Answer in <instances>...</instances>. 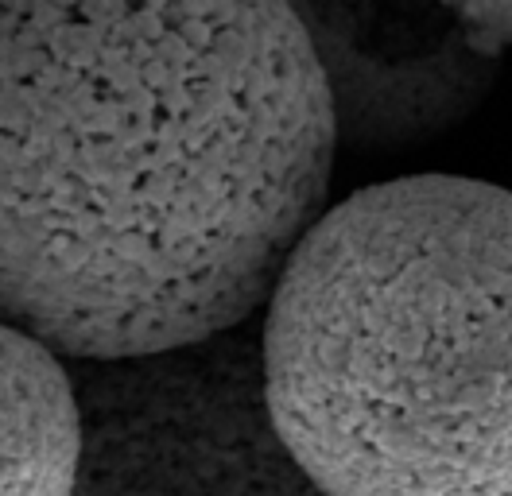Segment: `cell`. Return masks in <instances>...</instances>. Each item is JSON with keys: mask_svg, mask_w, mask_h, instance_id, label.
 <instances>
[{"mask_svg": "<svg viewBox=\"0 0 512 496\" xmlns=\"http://www.w3.org/2000/svg\"><path fill=\"white\" fill-rule=\"evenodd\" d=\"M256 341L326 496H512V190L412 175L322 210Z\"/></svg>", "mask_w": 512, "mask_h": 496, "instance_id": "7a4b0ae2", "label": "cell"}, {"mask_svg": "<svg viewBox=\"0 0 512 496\" xmlns=\"http://www.w3.org/2000/svg\"><path fill=\"white\" fill-rule=\"evenodd\" d=\"M334 152L291 4L0 0V326L74 369L253 326Z\"/></svg>", "mask_w": 512, "mask_h": 496, "instance_id": "6da1fadb", "label": "cell"}, {"mask_svg": "<svg viewBox=\"0 0 512 496\" xmlns=\"http://www.w3.org/2000/svg\"><path fill=\"white\" fill-rule=\"evenodd\" d=\"M462 12H466V20H470V28L478 31V39L489 47V51H497V55H505L512 47V4H462Z\"/></svg>", "mask_w": 512, "mask_h": 496, "instance_id": "8992f818", "label": "cell"}, {"mask_svg": "<svg viewBox=\"0 0 512 496\" xmlns=\"http://www.w3.org/2000/svg\"><path fill=\"white\" fill-rule=\"evenodd\" d=\"M319 62L334 144L400 152L478 113L501 59L470 28L462 4L427 0H303L291 4Z\"/></svg>", "mask_w": 512, "mask_h": 496, "instance_id": "277c9868", "label": "cell"}, {"mask_svg": "<svg viewBox=\"0 0 512 496\" xmlns=\"http://www.w3.org/2000/svg\"><path fill=\"white\" fill-rule=\"evenodd\" d=\"M82 407L74 372L0 326V496H74Z\"/></svg>", "mask_w": 512, "mask_h": 496, "instance_id": "5b68a950", "label": "cell"}, {"mask_svg": "<svg viewBox=\"0 0 512 496\" xmlns=\"http://www.w3.org/2000/svg\"><path fill=\"white\" fill-rule=\"evenodd\" d=\"M70 372L82 407L74 496H326L272 431L253 326Z\"/></svg>", "mask_w": 512, "mask_h": 496, "instance_id": "3957f363", "label": "cell"}]
</instances>
